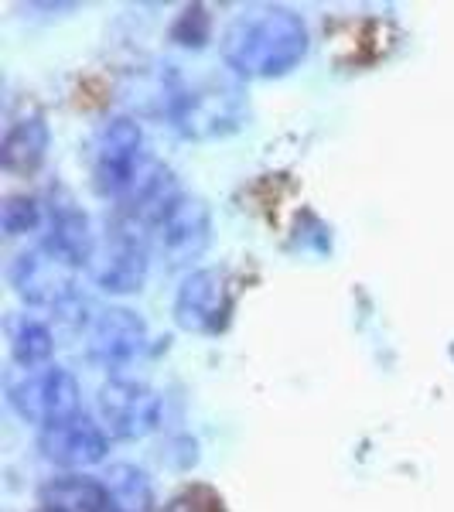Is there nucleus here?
<instances>
[{
  "instance_id": "obj_4",
  "label": "nucleus",
  "mask_w": 454,
  "mask_h": 512,
  "mask_svg": "<svg viewBox=\"0 0 454 512\" xmlns=\"http://www.w3.org/2000/svg\"><path fill=\"white\" fill-rule=\"evenodd\" d=\"M7 280H11L14 294L21 297L28 308H48L62 318H76V311H86L89 301L79 291V270L55 253L52 246L41 239L38 246H28L7 263Z\"/></svg>"
},
{
  "instance_id": "obj_11",
  "label": "nucleus",
  "mask_w": 454,
  "mask_h": 512,
  "mask_svg": "<svg viewBox=\"0 0 454 512\" xmlns=\"http://www.w3.org/2000/svg\"><path fill=\"white\" fill-rule=\"evenodd\" d=\"M106 448H110L106 427L99 424V417H89V414H82V410L38 431L41 458L65 468V472L99 465V461L106 458Z\"/></svg>"
},
{
  "instance_id": "obj_13",
  "label": "nucleus",
  "mask_w": 454,
  "mask_h": 512,
  "mask_svg": "<svg viewBox=\"0 0 454 512\" xmlns=\"http://www.w3.org/2000/svg\"><path fill=\"white\" fill-rule=\"evenodd\" d=\"M48 144H52V130H48L45 117H38V113L21 117L7 127L4 140H0V164L11 175H31L45 161Z\"/></svg>"
},
{
  "instance_id": "obj_10",
  "label": "nucleus",
  "mask_w": 454,
  "mask_h": 512,
  "mask_svg": "<svg viewBox=\"0 0 454 512\" xmlns=\"http://www.w3.org/2000/svg\"><path fill=\"white\" fill-rule=\"evenodd\" d=\"M233 315V291L229 280L216 267L192 270L181 280L175 294V321L178 328L195 335H219Z\"/></svg>"
},
{
  "instance_id": "obj_9",
  "label": "nucleus",
  "mask_w": 454,
  "mask_h": 512,
  "mask_svg": "<svg viewBox=\"0 0 454 512\" xmlns=\"http://www.w3.org/2000/svg\"><path fill=\"white\" fill-rule=\"evenodd\" d=\"M147 349V321L137 311L123 308V304H110L99 308L89 318L86 332V352L106 373H123L130 362H137Z\"/></svg>"
},
{
  "instance_id": "obj_2",
  "label": "nucleus",
  "mask_w": 454,
  "mask_h": 512,
  "mask_svg": "<svg viewBox=\"0 0 454 512\" xmlns=\"http://www.w3.org/2000/svg\"><path fill=\"white\" fill-rule=\"evenodd\" d=\"M158 113L188 140H216L236 134L246 123V93L239 76L226 69V76L185 79L181 72H161L158 82Z\"/></svg>"
},
{
  "instance_id": "obj_17",
  "label": "nucleus",
  "mask_w": 454,
  "mask_h": 512,
  "mask_svg": "<svg viewBox=\"0 0 454 512\" xmlns=\"http://www.w3.org/2000/svg\"><path fill=\"white\" fill-rule=\"evenodd\" d=\"M45 222V205L35 195H7L0 205V229L4 236H28Z\"/></svg>"
},
{
  "instance_id": "obj_8",
  "label": "nucleus",
  "mask_w": 454,
  "mask_h": 512,
  "mask_svg": "<svg viewBox=\"0 0 454 512\" xmlns=\"http://www.w3.org/2000/svg\"><path fill=\"white\" fill-rule=\"evenodd\" d=\"M161 396L158 390H151L147 383L127 376H113L110 383L99 386L96 396V417L106 427L110 437L120 441H137L147 437L151 431H158L161 424Z\"/></svg>"
},
{
  "instance_id": "obj_18",
  "label": "nucleus",
  "mask_w": 454,
  "mask_h": 512,
  "mask_svg": "<svg viewBox=\"0 0 454 512\" xmlns=\"http://www.w3.org/2000/svg\"><path fill=\"white\" fill-rule=\"evenodd\" d=\"M209 35H212V21L202 4L185 7L175 18V24H171V41H178V45H185V48H202L205 41H209Z\"/></svg>"
},
{
  "instance_id": "obj_5",
  "label": "nucleus",
  "mask_w": 454,
  "mask_h": 512,
  "mask_svg": "<svg viewBox=\"0 0 454 512\" xmlns=\"http://www.w3.org/2000/svg\"><path fill=\"white\" fill-rule=\"evenodd\" d=\"M151 233L137 216L113 209L106 219V239L99 243V256L93 263V280L106 294H137L151 270Z\"/></svg>"
},
{
  "instance_id": "obj_12",
  "label": "nucleus",
  "mask_w": 454,
  "mask_h": 512,
  "mask_svg": "<svg viewBox=\"0 0 454 512\" xmlns=\"http://www.w3.org/2000/svg\"><path fill=\"white\" fill-rule=\"evenodd\" d=\"M45 243L55 253H62L76 270H86L96 263L99 256V239L93 233V222L82 212V205L65 192L62 185H55L48 192V236Z\"/></svg>"
},
{
  "instance_id": "obj_20",
  "label": "nucleus",
  "mask_w": 454,
  "mask_h": 512,
  "mask_svg": "<svg viewBox=\"0 0 454 512\" xmlns=\"http://www.w3.org/2000/svg\"><path fill=\"white\" fill-rule=\"evenodd\" d=\"M106 512H113V509H106Z\"/></svg>"
},
{
  "instance_id": "obj_6",
  "label": "nucleus",
  "mask_w": 454,
  "mask_h": 512,
  "mask_svg": "<svg viewBox=\"0 0 454 512\" xmlns=\"http://www.w3.org/2000/svg\"><path fill=\"white\" fill-rule=\"evenodd\" d=\"M4 393L14 414L28 424H38V431L82 410L76 376L62 366H52V362L35 369H11L4 376Z\"/></svg>"
},
{
  "instance_id": "obj_1",
  "label": "nucleus",
  "mask_w": 454,
  "mask_h": 512,
  "mask_svg": "<svg viewBox=\"0 0 454 512\" xmlns=\"http://www.w3.org/2000/svg\"><path fill=\"white\" fill-rule=\"evenodd\" d=\"M308 24L291 7H253L222 35V62L239 79H280L308 55Z\"/></svg>"
},
{
  "instance_id": "obj_19",
  "label": "nucleus",
  "mask_w": 454,
  "mask_h": 512,
  "mask_svg": "<svg viewBox=\"0 0 454 512\" xmlns=\"http://www.w3.org/2000/svg\"><path fill=\"white\" fill-rule=\"evenodd\" d=\"M38 512H45V509H38Z\"/></svg>"
},
{
  "instance_id": "obj_14",
  "label": "nucleus",
  "mask_w": 454,
  "mask_h": 512,
  "mask_svg": "<svg viewBox=\"0 0 454 512\" xmlns=\"http://www.w3.org/2000/svg\"><path fill=\"white\" fill-rule=\"evenodd\" d=\"M106 506H110V495H106L103 478L79 472L48 478L38 492V509L45 512H106Z\"/></svg>"
},
{
  "instance_id": "obj_16",
  "label": "nucleus",
  "mask_w": 454,
  "mask_h": 512,
  "mask_svg": "<svg viewBox=\"0 0 454 512\" xmlns=\"http://www.w3.org/2000/svg\"><path fill=\"white\" fill-rule=\"evenodd\" d=\"M106 495H110L113 512H154V489L147 472H140L137 465H110V472L103 475Z\"/></svg>"
},
{
  "instance_id": "obj_3",
  "label": "nucleus",
  "mask_w": 454,
  "mask_h": 512,
  "mask_svg": "<svg viewBox=\"0 0 454 512\" xmlns=\"http://www.w3.org/2000/svg\"><path fill=\"white\" fill-rule=\"evenodd\" d=\"M151 154H147L144 127L134 117H110L96 127L89 140V175L99 198L120 205L134 195V188L147 178L154 168Z\"/></svg>"
},
{
  "instance_id": "obj_7",
  "label": "nucleus",
  "mask_w": 454,
  "mask_h": 512,
  "mask_svg": "<svg viewBox=\"0 0 454 512\" xmlns=\"http://www.w3.org/2000/svg\"><path fill=\"white\" fill-rule=\"evenodd\" d=\"M151 229L154 256H161L168 267H188L192 260L205 253L212 239V212L205 198L192 192H181L171 198L168 205L147 222Z\"/></svg>"
},
{
  "instance_id": "obj_15",
  "label": "nucleus",
  "mask_w": 454,
  "mask_h": 512,
  "mask_svg": "<svg viewBox=\"0 0 454 512\" xmlns=\"http://www.w3.org/2000/svg\"><path fill=\"white\" fill-rule=\"evenodd\" d=\"M7 332V349H11V359L18 369H35V366H48L55 352V338L48 332V325L35 315H24V311H14L4 321Z\"/></svg>"
}]
</instances>
